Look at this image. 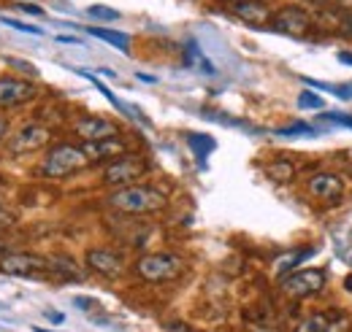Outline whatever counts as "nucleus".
I'll list each match as a JSON object with an SVG mask.
<instances>
[{
	"label": "nucleus",
	"mask_w": 352,
	"mask_h": 332,
	"mask_svg": "<svg viewBox=\"0 0 352 332\" xmlns=\"http://www.w3.org/2000/svg\"><path fill=\"white\" fill-rule=\"evenodd\" d=\"M109 208L120 211V213H131V216H144V213H157L163 211L168 198L166 192H160L157 187L152 184H131V187H122V189H114L109 198H106Z\"/></svg>",
	"instance_id": "nucleus-1"
},
{
	"label": "nucleus",
	"mask_w": 352,
	"mask_h": 332,
	"mask_svg": "<svg viewBox=\"0 0 352 332\" xmlns=\"http://www.w3.org/2000/svg\"><path fill=\"white\" fill-rule=\"evenodd\" d=\"M133 273L141 278V281H149V284H166V281H174L184 273V259L179 254L171 251H155V254H144L135 259L133 265Z\"/></svg>",
	"instance_id": "nucleus-2"
},
{
	"label": "nucleus",
	"mask_w": 352,
	"mask_h": 332,
	"mask_svg": "<svg viewBox=\"0 0 352 332\" xmlns=\"http://www.w3.org/2000/svg\"><path fill=\"white\" fill-rule=\"evenodd\" d=\"M89 165V157L85 154L82 146L76 143H57L46 152V157L41 160V176L44 178H68L74 173H79L82 167Z\"/></svg>",
	"instance_id": "nucleus-3"
},
{
	"label": "nucleus",
	"mask_w": 352,
	"mask_h": 332,
	"mask_svg": "<svg viewBox=\"0 0 352 332\" xmlns=\"http://www.w3.org/2000/svg\"><path fill=\"white\" fill-rule=\"evenodd\" d=\"M146 170H149L146 157H141V154H128V152H125V154H120L117 160H111L109 165L103 167V184L122 189V187H131L133 181L144 178Z\"/></svg>",
	"instance_id": "nucleus-4"
},
{
	"label": "nucleus",
	"mask_w": 352,
	"mask_h": 332,
	"mask_svg": "<svg viewBox=\"0 0 352 332\" xmlns=\"http://www.w3.org/2000/svg\"><path fill=\"white\" fill-rule=\"evenodd\" d=\"M0 270L8 276H19V278H41L49 273V259L41 254H30V251H11L0 257Z\"/></svg>",
	"instance_id": "nucleus-5"
},
{
	"label": "nucleus",
	"mask_w": 352,
	"mask_h": 332,
	"mask_svg": "<svg viewBox=\"0 0 352 332\" xmlns=\"http://www.w3.org/2000/svg\"><path fill=\"white\" fill-rule=\"evenodd\" d=\"M322 287H325V270H320V268H304V270H296L282 278V292L293 300L320 294Z\"/></svg>",
	"instance_id": "nucleus-6"
},
{
	"label": "nucleus",
	"mask_w": 352,
	"mask_h": 332,
	"mask_svg": "<svg viewBox=\"0 0 352 332\" xmlns=\"http://www.w3.org/2000/svg\"><path fill=\"white\" fill-rule=\"evenodd\" d=\"M49 141H52V130L44 125H36V122H30V125H25L11 141H8V154H14V157H25V154H36L38 149H44L49 146Z\"/></svg>",
	"instance_id": "nucleus-7"
},
{
	"label": "nucleus",
	"mask_w": 352,
	"mask_h": 332,
	"mask_svg": "<svg viewBox=\"0 0 352 332\" xmlns=\"http://www.w3.org/2000/svg\"><path fill=\"white\" fill-rule=\"evenodd\" d=\"M271 30L287 36H304L311 30V14L301 5H285L271 16Z\"/></svg>",
	"instance_id": "nucleus-8"
},
{
	"label": "nucleus",
	"mask_w": 352,
	"mask_h": 332,
	"mask_svg": "<svg viewBox=\"0 0 352 332\" xmlns=\"http://www.w3.org/2000/svg\"><path fill=\"white\" fill-rule=\"evenodd\" d=\"M38 95L36 84H30L28 79H16V76H0V108H19L25 103H30Z\"/></svg>",
	"instance_id": "nucleus-9"
},
{
	"label": "nucleus",
	"mask_w": 352,
	"mask_h": 332,
	"mask_svg": "<svg viewBox=\"0 0 352 332\" xmlns=\"http://www.w3.org/2000/svg\"><path fill=\"white\" fill-rule=\"evenodd\" d=\"M87 268L92 273L103 276V278H120L125 273V257L114 249H89L87 251Z\"/></svg>",
	"instance_id": "nucleus-10"
},
{
	"label": "nucleus",
	"mask_w": 352,
	"mask_h": 332,
	"mask_svg": "<svg viewBox=\"0 0 352 332\" xmlns=\"http://www.w3.org/2000/svg\"><path fill=\"white\" fill-rule=\"evenodd\" d=\"M307 192L314 200L339 203L344 198V181L336 173H314L307 178Z\"/></svg>",
	"instance_id": "nucleus-11"
},
{
	"label": "nucleus",
	"mask_w": 352,
	"mask_h": 332,
	"mask_svg": "<svg viewBox=\"0 0 352 332\" xmlns=\"http://www.w3.org/2000/svg\"><path fill=\"white\" fill-rule=\"evenodd\" d=\"M228 11L233 16H239L241 22L252 25V27H265L271 25V8L265 5L263 0H230L228 3Z\"/></svg>",
	"instance_id": "nucleus-12"
},
{
	"label": "nucleus",
	"mask_w": 352,
	"mask_h": 332,
	"mask_svg": "<svg viewBox=\"0 0 352 332\" xmlns=\"http://www.w3.org/2000/svg\"><path fill=\"white\" fill-rule=\"evenodd\" d=\"M74 132L82 138V143H92V141H106V138H117L120 127L103 117H85L79 122H74Z\"/></svg>",
	"instance_id": "nucleus-13"
},
{
	"label": "nucleus",
	"mask_w": 352,
	"mask_h": 332,
	"mask_svg": "<svg viewBox=\"0 0 352 332\" xmlns=\"http://www.w3.org/2000/svg\"><path fill=\"white\" fill-rule=\"evenodd\" d=\"M85 154L89 157V163H103V160H117L120 154H125V141L117 138H106V141H92V143H82Z\"/></svg>",
	"instance_id": "nucleus-14"
},
{
	"label": "nucleus",
	"mask_w": 352,
	"mask_h": 332,
	"mask_svg": "<svg viewBox=\"0 0 352 332\" xmlns=\"http://www.w3.org/2000/svg\"><path fill=\"white\" fill-rule=\"evenodd\" d=\"M309 257H314V246H304V249H293V251H287V254H282V257L276 259V276L285 278V276L296 273Z\"/></svg>",
	"instance_id": "nucleus-15"
},
{
	"label": "nucleus",
	"mask_w": 352,
	"mask_h": 332,
	"mask_svg": "<svg viewBox=\"0 0 352 332\" xmlns=\"http://www.w3.org/2000/svg\"><path fill=\"white\" fill-rule=\"evenodd\" d=\"M85 30H87L89 36L100 38V41L111 43L114 49L131 54V36H125V33H120V30H106V27H85Z\"/></svg>",
	"instance_id": "nucleus-16"
},
{
	"label": "nucleus",
	"mask_w": 352,
	"mask_h": 332,
	"mask_svg": "<svg viewBox=\"0 0 352 332\" xmlns=\"http://www.w3.org/2000/svg\"><path fill=\"white\" fill-rule=\"evenodd\" d=\"M49 273H54V276H60V278H65V281H79V278H82V270H79L76 262L68 259V257H52V259H49Z\"/></svg>",
	"instance_id": "nucleus-17"
},
{
	"label": "nucleus",
	"mask_w": 352,
	"mask_h": 332,
	"mask_svg": "<svg viewBox=\"0 0 352 332\" xmlns=\"http://www.w3.org/2000/svg\"><path fill=\"white\" fill-rule=\"evenodd\" d=\"M187 146H190V149L195 152V157H198V160L204 163V160H206V157H209V154L214 152V146H217V143H214V138H212V135L190 132V135H187Z\"/></svg>",
	"instance_id": "nucleus-18"
},
{
	"label": "nucleus",
	"mask_w": 352,
	"mask_h": 332,
	"mask_svg": "<svg viewBox=\"0 0 352 332\" xmlns=\"http://www.w3.org/2000/svg\"><path fill=\"white\" fill-rule=\"evenodd\" d=\"M268 176H271L274 181H279V184H287V181H293V176H296V167L290 165V163H285V160H276L274 165H268Z\"/></svg>",
	"instance_id": "nucleus-19"
},
{
	"label": "nucleus",
	"mask_w": 352,
	"mask_h": 332,
	"mask_svg": "<svg viewBox=\"0 0 352 332\" xmlns=\"http://www.w3.org/2000/svg\"><path fill=\"white\" fill-rule=\"evenodd\" d=\"M322 106H325V100H322V95H320V92L304 89V92L298 95V108H301V111H320Z\"/></svg>",
	"instance_id": "nucleus-20"
},
{
	"label": "nucleus",
	"mask_w": 352,
	"mask_h": 332,
	"mask_svg": "<svg viewBox=\"0 0 352 332\" xmlns=\"http://www.w3.org/2000/svg\"><path fill=\"white\" fill-rule=\"evenodd\" d=\"M293 332H328V316L325 313H314V316L304 319Z\"/></svg>",
	"instance_id": "nucleus-21"
},
{
	"label": "nucleus",
	"mask_w": 352,
	"mask_h": 332,
	"mask_svg": "<svg viewBox=\"0 0 352 332\" xmlns=\"http://www.w3.org/2000/svg\"><path fill=\"white\" fill-rule=\"evenodd\" d=\"M276 135H282V138H293V135H317V127L307 125V122H296V125H287V127H279L276 130Z\"/></svg>",
	"instance_id": "nucleus-22"
},
{
	"label": "nucleus",
	"mask_w": 352,
	"mask_h": 332,
	"mask_svg": "<svg viewBox=\"0 0 352 332\" xmlns=\"http://www.w3.org/2000/svg\"><path fill=\"white\" fill-rule=\"evenodd\" d=\"M87 14L92 19H98V22H117L122 16L117 8H109V5H89Z\"/></svg>",
	"instance_id": "nucleus-23"
},
{
	"label": "nucleus",
	"mask_w": 352,
	"mask_h": 332,
	"mask_svg": "<svg viewBox=\"0 0 352 332\" xmlns=\"http://www.w3.org/2000/svg\"><path fill=\"white\" fill-rule=\"evenodd\" d=\"M0 22H3V25H8V27H14V30H19V33L44 36V30H41V27H36V25H25V22H19V19H11V16H0Z\"/></svg>",
	"instance_id": "nucleus-24"
},
{
	"label": "nucleus",
	"mask_w": 352,
	"mask_h": 332,
	"mask_svg": "<svg viewBox=\"0 0 352 332\" xmlns=\"http://www.w3.org/2000/svg\"><path fill=\"white\" fill-rule=\"evenodd\" d=\"M6 62H8V68H16V71H22L25 76H36L38 71H36V65H30V62H25V60H16V57H6Z\"/></svg>",
	"instance_id": "nucleus-25"
},
{
	"label": "nucleus",
	"mask_w": 352,
	"mask_h": 332,
	"mask_svg": "<svg viewBox=\"0 0 352 332\" xmlns=\"http://www.w3.org/2000/svg\"><path fill=\"white\" fill-rule=\"evenodd\" d=\"M336 16H339V33L352 38V11H339Z\"/></svg>",
	"instance_id": "nucleus-26"
},
{
	"label": "nucleus",
	"mask_w": 352,
	"mask_h": 332,
	"mask_svg": "<svg viewBox=\"0 0 352 332\" xmlns=\"http://www.w3.org/2000/svg\"><path fill=\"white\" fill-rule=\"evenodd\" d=\"M322 119H325V122H331V125L352 127V114H336V111H331V114H325Z\"/></svg>",
	"instance_id": "nucleus-27"
},
{
	"label": "nucleus",
	"mask_w": 352,
	"mask_h": 332,
	"mask_svg": "<svg viewBox=\"0 0 352 332\" xmlns=\"http://www.w3.org/2000/svg\"><path fill=\"white\" fill-rule=\"evenodd\" d=\"M14 8H19V11H25V14H33V16H44V8H41L38 3H19V5H14Z\"/></svg>",
	"instance_id": "nucleus-28"
},
{
	"label": "nucleus",
	"mask_w": 352,
	"mask_h": 332,
	"mask_svg": "<svg viewBox=\"0 0 352 332\" xmlns=\"http://www.w3.org/2000/svg\"><path fill=\"white\" fill-rule=\"evenodd\" d=\"M74 305H76V308H85V311H89V308H95L98 303H95V300H89V297H74Z\"/></svg>",
	"instance_id": "nucleus-29"
},
{
	"label": "nucleus",
	"mask_w": 352,
	"mask_h": 332,
	"mask_svg": "<svg viewBox=\"0 0 352 332\" xmlns=\"http://www.w3.org/2000/svg\"><path fill=\"white\" fill-rule=\"evenodd\" d=\"M46 319H49L52 324H63V322H65V313H57V311H46Z\"/></svg>",
	"instance_id": "nucleus-30"
},
{
	"label": "nucleus",
	"mask_w": 352,
	"mask_h": 332,
	"mask_svg": "<svg viewBox=\"0 0 352 332\" xmlns=\"http://www.w3.org/2000/svg\"><path fill=\"white\" fill-rule=\"evenodd\" d=\"M336 60H339L342 65H352V54H350V51H339V54H336Z\"/></svg>",
	"instance_id": "nucleus-31"
},
{
	"label": "nucleus",
	"mask_w": 352,
	"mask_h": 332,
	"mask_svg": "<svg viewBox=\"0 0 352 332\" xmlns=\"http://www.w3.org/2000/svg\"><path fill=\"white\" fill-rule=\"evenodd\" d=\"M8 130H11V125H8V119L6 117H0V141L8 135Z\"/></svg>",
	"instance_id": "nucleus-32"
},
{
	"label": "nucleus",
	"mask_w": 352,
	"mask_h": 332,
	"mask_svg": "<svg viewBox=\"0 0 352 332\" xmlns=\"http://www.w3.org/2000/svg\"><path fill=\"white\" fill-rule=\"evenodd\" d=\"M57 41L60 43H79V38H74V36H57Z\"/></svg>",
	"instance_id": "nucleus-33"
},
{
	"label": "nucleus",
	"mask_w": 352,
	"mask_h": 332,
	"mask_svg": "<svg viewBox=\"0 0 352 332\" xmlns=\"http://www.w3.org/2000/svg\"><path fill=\"white\" fill-rule=\"evenodd\" d=\"M138 79H141V82H146V84H155V82H157L155 76H146V73H138Z\"/></svg>",
	"instance_id": "nucleus-34"
},
{
	"label": "nucleus",
	"mask_w": 352,
	"mask_h": 332,
	"mask_svg": "<svg viewBox=\"0 0 352 332\" xmlns=\"http://www.w3.org/2000/svg\"><path fill=\"white\" fill-rule=\"evenodd\" d=\"M325 3H331V5H342V3H352V0H325Z\"/></svg>",
	"instance_id": "nucleus-35"
},
{
	"label": "nucleus",
	"mask_w": 352,
	"mask_h": 332,
	"mask_svg": "<svg viewBox=\"0 0 352 332\" xmlns=\"http://www.w3.org/2000/svg\"><path fill=\"white\" fill-rule=\"evenodd\" d=\"M344 287H347V289L352 292V276H350V278H347V281H344Z\"/></svg>",
	"instance_id": "nucleus-36"
},
{
	"label": "nucleus",
	"mask_w": 352,
	"mask_h": 332,
	"mask_svg": "<svg viewBox=\"0 0 352 332\" xmlns=\"http://www.w3.org/2000/svg\"><path fill=\"white\" fill-rule=\"evenodd\" d=\"M33 332H52V330H44V327H33Z\"/></svg>",
	"instance_id": "nucleus-37"
},
{
	"label": "nucleus",
	"mask_w": 352,
	"mask_h": 332,
	"mask_svg": "<svg viewBox=\"0 0 352 332\" xmlns=\"http://www.w3.org/2000/svg\"><path fill=\"white\" fill-rule=\"evenodd\" d=\"M350 268H352V257H350Z\"/></svg>",
	"instance_id": "nucleus-38"
}]
</instances>
